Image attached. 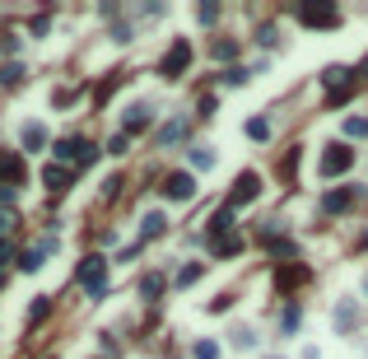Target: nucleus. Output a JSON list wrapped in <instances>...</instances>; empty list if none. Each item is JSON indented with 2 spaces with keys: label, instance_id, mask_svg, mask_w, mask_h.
I'll return each mask as SVG.
<instances>
[{
  "label": "nucleus",
  "instance_id": "1",
  "mask_svg": "<svg viewBox=\"0 0 368 359\" xmlns=\"http://www.w3.org/2000/svg\"><path fill=\"white\" fill-rule=\"evenodd\" d=\"M108 266H112V261L98 257V252L84 257L75 266V285H79V290H89V299H103V294H108Z\"/></svg>",
  "mask_w": 368,
  "mask_h": 359
},
{
  "label": "nucleus",
  "instance_id": "2",
  "mask_svg": "<svg viewBox=\"0 0 368 359\" xmlns=\"http://www.w3.org/2000/svg\"><path fill=\"white\" fill-rule=\"evenodd\" d=\"M93 159H98V149H93L89 140H75V135L56 140V164H61V169H70V164H75V169H89Z\"/></svg>",
  "mask_w": 368,
  "mask_h": 359
},
{
  "label": "nucleus",
  "instance_id": "3",
  "mask_svg": "<svg viewBox=\"0 0 368 359\" xmlns=\"http://www.w3.org/2000/svg\"><path fill=\"white\" fill-rule=\"evenodd\" d=\"M299 23L303 28H335L340 10H335L331 0H308V5H299Z\"/></svg>",
  "mask_w": 368,
  "mask_h": 359
},
{
  "label": "nucleus",
  "instance_id": "4",
  "mask_svg": "<svg viewBox=\"0 0 368 359\" xmlns=\"http://www.w3.org/2000/svg\"><path fill=\"white\" fill-rule=\"evenodd\" d=\"M187 66H191V42H187V38H173V47H168V57L159 61V75H163V79H178Z\"/></svg>",
  "mask_w": 368,
  "mask_h": 359
},
{
  "label": "nucleus",
  "instance_id": "5",
  "mask_svg": "<svg viewBox=\"0 0 368 359\" xmlns=\"http://www.w3.org/2000/svg\"><path fill=\"white\" fill-rule=\"evenodd\" d=\"M257 196H261V178H257V173H243V178L234 182V191H229V201H224V205H229V210H238V205L257 201Z\"/></svg>",
  "mask_w": 368,
  "mask_h": 359
},
{
  "label": "nucleus",
  "instance_id": "6",
  "mask_svg": "<svg viewBox=\"0 0 368 359\" xmlns=\"http://www.w3.org/2000/svg\"><path fill=\"white\" fill-rule=\"evenodd\" d=\"M350 84H355V70H350V66H326L322 70V89L331 93V98H345Z\"/></svg>",
  "mask_w": 368,
  "mask_h": 359
},
{
  "label": "nucleus",
  "instance_id": "7",
  "mask_svg": "<svg viewBox=\"0 0 368 359\" xmlns=\"http://www.w3.org/2000/svg\"><path fill=\"white\" fill-rule=\"evenodd\" d=\"M350 164H355V149L350 145H331L322 154V178H340V173H350Z\"/></svg>",
  "mask_w": 368,
  "mask_h": 359
},
{
  "label": "nucleus",
  "instance_id": "8",
  "mask_svg": "<svg viewBox=\"0 0 368 359\" xmlns=\"http://www.w3.org/2000/svg\"><path fill=\"white\" fill-rule=\"evenodd\" d=\"M163 196L168 201H191V196H196V178H191V173H168L163 178Z\"/></svg>",
  "mask_w": 368,
  "mask_h": 359
},
{
  "label": "nucleus",
  "instance_id": "9",
  "mask_svg": "<svg viewBox=\"0 0 368 359\" xmlns=\"http://www.w3.org/2000/svg\"><path fill=\"white\" fill-rule=\"evenodd\" d=\"M294 285H308V266H303V261H280L275 290H294Z\"/></svg>",
  "mask_w": 368,
  "mask_h": 359
},
{
  "label": "nucleus",
  "instance_id": "10",
  "mask_svg": "<svg viewBox=\"0 0 368 359\" xmlns=\"http://www.w3.org/2000/svg\"><path fill=\"white\" fill-rule=\"evenodd\" d=\"M149 117H154V113H149L145 103H131V108H126V117H122V135H140V131L149 126Z\"/></svg>",
  "mask_w": 368,
  "mask_h": 359
},
{
  "label": "nucleus",
  "instance_id": "11",
  "mask_svg": "<svg viewBox=\"0 0 368 359\" xmlns=\"http://www.w3.org/2000/svg\"><path fill=\"white\" fill-rule=\"evenodd\" d=\"M229 234H234V210H229V205H219V210L210 215V243H224Z\"/></svg>",
  "mask_w": 368,
  "mask_h": 359
},
{
  "label": "nucleus",
  "instance_id": "12",
  "mask_svg": "<svg viewBox=\"0 0 368 359\" xmlns=\"http://www.w3.org/2000/svg\"><path fill=\"white\" fill-rule=\"evenodd\" d=\"M19 182H23L19 154H0V187H19Z\"/></svg>",
  "mask_w": 368,
  "mask_h": 359
},
{
  "label": "nucleus",
  "instance_id": "13",
  "mask_svg": "<svg viewBox=\"0 0 368 359\" xmlns=\"http://www.w3.org/2000/svg\"><path fill=\"white\" fill-rule=\"evenodd\" d=\"M350 201H355V191L335 187V191H326V196H322V210H326V215H345V210H350Z\"/></svg>",
  "mask_w": 368,
  "mask_h": 359
},
{
  "label": "nucleus",
  "instance_id": "14",
  "mask_svg": "<svg viewBox=\"0 0 368 359\" xmlns=\"http://www.w3.org/2000/svg\"><path fill=\"white\" fill-rule=\"evenodd\" d=\"M19 140H23V149H28V154H38V149L47 145V126H42V122H28V126L19 131Z\"/></svg>",
  "mask_w": 368,
  "mask_h": 359
},
{
  "label": "nucleus",
  "instance_id": "15",
  "mask_svg": "<svg viewBox=\"0 0 368 359\" xmlns=\"http://www.w3.org/2000/svg\"><path fill=\"white\" fill-rule=\"evenodd\" d=\"M182 135H187V113H182V117H173V122H163V126H159V145H178Z\"/></svg>",
  "mask_w": 368,
  "mask_h": 359
},
{
  "label": "nucleus",
  "instance_id": "16",
  "mask_svg": "<svg viewBox=\"0 0 368 359\" xmlns=\"http://www.w3.org/2000/svg\"><path fill=\"white\" fill-rule=\"evenodd\" d=\"M70 178H75V173L70 169H61V164H52V169L42 173V182H47V191H56V196H61V191L70 187Z\"/></svg>",
  "mask_w": 368,
  "mask_h": 359
},
{
  "label": "nucleus",
  "instance_id": "17",
  "mask_svg": "<svg viewBox=\"0 0 368 359\" xmlns=\"http://www.w3.org/2000/svg\"><path fill=\"white\" fill-rule=\"evenodd\" d=\"M163 229H168V215H163V210H145V220H140V234H145V238H159Z\"/></svg>",
  "mask_w": 368,
  "mask_h": 359
},
{
  "label": "nucleus",
  "instance_id": "18",
  "mask_svg": "<svg viewBox=\"0 0 368 359\" xmlns=\"http://www.w3.org/2000/svg\"><path fill=\"white\" fill-rule=\"evenodd\" d=\"M299 326H303V308H299V303H289V308L280 313V331H284V336H299Z\"/></svg>",
  "mask_w": 368,
  "mask_h": 359
},
{
  "label": "nucleus",
  "instance_id": "19",
  "mask_svg": "<svg viewBox=\"0 0 368 359\" xmlns=\"http://www.w3.org/2000/svg\"><path fill=\"white\" fill-rule=\"evenodd\" d=\"M247 79H252V70H243V66H229V70L219 75V84H229V89H243Z\"/></svg>",
  "mask_w": 368,
  "mask_h": 359
},
{
  "label": "nucleus",
  "instance_id": "20",
  "mask_svg": "<svg viewBox=\"0 0 368 359\" xmlns=\"http://www.w3.org/2000/svg\"><path fill=\"white\" fill-rule=\"evenodd\" d=\"M201 275H205V266H201V261H187V266L178 270V290H187V285H196V280H201Z\"/></svg>",
  "mask_w": 368,
  "mask_h": 359
},
{
  "label": "nucleus",
  "instance_id": "21",
  "mask_svg": "<svg viewBox=\"0 0 368 359\" xmlns=\"http://www.w3.org/2000/svg\"><path fill=\"white\" fill-rule=\"evenodd\" d=\"M210 57H214V61H234V57H238V42H229V38H214V42H210Z\"/></svg>",
  "mask_w": 368,
  "mask_h": 359
},
{
  "label": "nucleus",
  "instance_id": "22",
  "mask_svg": "<svg viewBox=\"0 0 368 359\" xmlns=\"http://www.w3.org/2000/svg\"><path fill=\"white\" fill-rule=\"evenodd\" d=\"M163 275H159V270H149V275H145V280H140V294H145V299H159V294H163Z\"/></svg>",
  "mask_w": 368,
  "mask_h": 359
},
{
  "label": "nucleus",
  "instance_id": "23",
  "mask_svg": "<svg viewBox=\"0 0 368 359\" xmlns=\"http://www.w3.org/2000/svg\"><path fill=\"white\" fill-rule=\"evenodd\" d=\"M355 317H359V308H355V303H340V308H335V326H340V331H350V326H355Z\"/></svg>",
  "mask_w": 368,
  "mask_h": 359
},
{
  "label": "nucleus",
  "instance_id": "24",
  "mask_svg": "<svg viewBox=\"0 0 368 359\" xmlns=\"http://www.w3.org/2000/svg\"><path fill=\"white\" fill-rule=\"evenodd\" d=\"M191 169H214V149H205V145H196V149H191Z\"/></svg>",
  "mask_w": 368,
  "mask_h": 359
},
{
  "label": "nucleus",
  "instance_id": "25",
  "mask_svg": "<svg viewBox=\"0 0 368 359\" xmlns=\"http://www.w3.org/2000/svg\"><path fill=\"white\" fill-rule=\"evenodd\" d=\"M247 140H270V122L266 117H252V122H247Z\"/></svg>",
  "mask_w": 368,
  "mask_h": 359
},
{
  "label": "nucleus",
  "instance_id": "26",
  "mask_svg": "<svg viewBox=\"0 0 368 359\" xmlns=\"http://www.w3.org/2000/svg\"><path fill=\"white\" fill-rule=\"evenodd\" d=\"M257 47H280V28L275 23H261L257 28Z\"/></svg>",
  "mask_w": 368,
  "mask_h": 359
},
{
  "label": "nucleus",
  "instance_id": "27",
  "mask_svg": "<svg viewBox=\"0 0 368 359\" xmlns=\"http://www.w3.org/2000/svg\"><path fill=\"white\" fill-rule=\"evenodd\" d=\"M47 313H52V299H42V294H38V299L28 303V322H42Z\"/></svg>",
  "mask_w": 368,
  "mask_h": 359
},
{
  "label": "nucleus",
  "instance_id": "28",
  "mask_svg": "<svg viewBox=\"0 0 368 359\" xmlns=\"http://www.w3.org/2000/svg\"><path fill=\"white\" fill-rule=\"evenodd\" d=\"M191 355H196V359H224L214 341H196V346H191Z\"/></svg>",
  "mask_w": 368,
  "mask_h": 359
},
{
  "label": "nucleus",
  "instance_id": "29",
  "mask_svg": "<svg viewBox=\"0 0 368 359\" xmlns=\"http://www.w3.org/2000/svg\"><path fill=\"white\" fill-rule=\"evenodd\" d=\"M214 252H219V257H238V252H243V238H224V243H214Z\"/></svg>",
  "mask_w": 368,
  "mask_h": 359
},
{
  "label": "nucleus",
  "instance_id": "30",
  "mask_svg": "<svg viewBox=\"0 0 368 359\" xmlns=\"http://www.w3.org/2000/svg\"><path fill=\"white\" fill-rule=\"evenodd\" d=\"M19 79H23V66H19V61L0 66V84H19Z\"/></svg>",
  "mask_w": 368,
  "mask_h": 359
},
{
  "label": "nucleus",
  "instance_id": "31",
  "mask_svg": "<svg viewBox=\"0 0 368 359\" xmlns=\"http://www.w3.org/2000/svg\"><path fill=\"white\" fill-rule=\"evenodd\" d=\"M252 346H257L252 326H238V331H234V350H252Z\"/></svg>",
  "mask_w": 368,
  "mask_h": 359
},
{
  "label": "nucleus",
  "instance_id": "32",
  "mask_svg": "<svg viewBox=\"0 0 368 359\" xmlns=\"http://www.w3.org/2000/svg\"><path fill=\"white\" fill-rule=\"evenodd\" d=\"M196 19H201V23H214V19H219V0H205L201 10H196Z\"/></svg>",
  "mask_w": 368,
  "mask_h": 359
},
{
  "label": "nucleus",
  "instance_id": "33",
  "mask_svg": "<svg viewBox=\"0 0 368 359\" xmlns=\"http://www.w3.org/2000/svg\"><path fill=\"white\" fill-rule=\"evenodd\" d=\"M126 145H131V135H112V140H108V154H112V159H122Z\"/></svg>",
  "mask_w": 368,
  "mask_h": 359
},
{
  "label": "nucleus",
  "instance_id": "34",
  "mask_svg": "<svg viewBox=\"0 0 368 359\" xmlns=\"http://www.w3.org/2000/svg\"><path fill=\"white\" fill-rule=\"evenodd\" d=\"M345 135H368V117H350V122H345Z\"/></svg>",
  "mask_w": 368,
  "mask_h": 359
},
{
  "label": "nucleus",
  "instance_id": "35",
  "mask_svg": "<svg viewBox=\"0 0 368 359\" xmlns=\"http://www.w3.org/2000/svg\"><path fill=\"white\" fill-rule=\"evenodd\" d=\"M14 224H19V220H14V210H0V238H10Z\"/></svg>",
  "mask_w": 368,
  "mask_h": 359
},
{
  "label": "nucleus",
  "instance_id": "36",
  "mask_svg": "<svg viewBox=\"0 0 368 359\" xmlns=\"http://www.w3.org/2000/svg\"><path fill=\"white\" fill-rule=\"evenodd\" d=\"M112 42H131V23H117L112 28Z\"/></svg>",
  "mask_w": 368,
  "mask_h": 359
},
{
  "label": "nucleus",
  "instance_id": "37",
  "mask_svg": "<svg viewBox=\"0 0 368 359\" xmlns=\"http://www.w3.org/2000/svg\"><path fill=\"white\" fill-rule=\"evenodd\" d=\"M5 261H10V238H0V270H5Z\"/></svg>",
  "mask_w": 368,
  "mask_h": 359
},
{
  "label": "nucleus",
  "instance_id": "38",
  "mask_svg": "<svg viewBox=\"0 0 368 359\" xmlns=\"http://www.w3.org/2000/svg\"><path fill=\"white\" fill-rule=\"evenodd\" d=\"M359 79H368V57H364V66H359Z\"/></svg>",
  "mask_w": 368,
  "mask_h": 359
},
{
  "label": "nucleus",
  "instance_id": "39",
  "mask_svg": "<svg viewBox=\"0 0 368 359\" xmlns=\"http://www.w3.org/2000/svg\"><path fill=\"white\" fill-rule=\"evenodd\" d=\"M0 285H5V270H0Z\"/></svg>",
  "mask_w": 368,
  "mask_h": 359
},
{
  "label": "nucleus",
  "instance_id": "40",
  "mask_svg": "<svg viewBox=\"0 0 368 359\" xmlns=\"http://www.w3.org/2000/svg\"><path fill=\"white\" fill-rule=\"evenodd\" d=\"M364 294H368V280H364Z\"/></svg>",
  "mask_w": 368,
  "mask_h": 359
}]
</instances>
